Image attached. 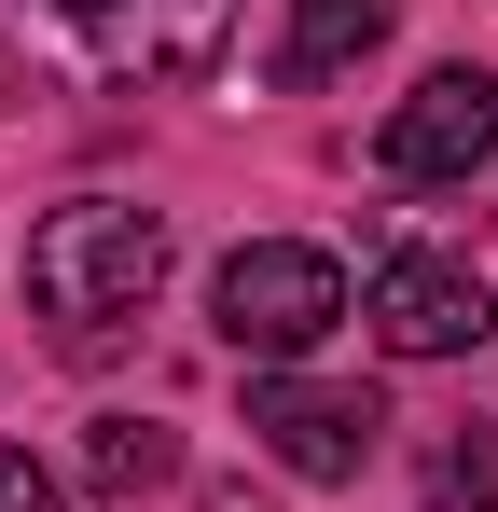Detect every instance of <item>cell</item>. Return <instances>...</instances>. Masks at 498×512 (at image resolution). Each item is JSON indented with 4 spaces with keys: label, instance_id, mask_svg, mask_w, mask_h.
<instances>
[{
    "label": "cell",
    "instance_id": "1",
    "mask_svg": "<svg viewBox=\"0 0 498 512\" xmlns=\"http://www.w3.org/2000/svg\"><path fill=\"white\" fill-rule=\"evenodd\" d=\"M153 277H166V222L125 208V194H70V208H42V236H28V305H42L56 333L139 319Z\"/></svg>",
    "mask_w": 498,
    "mask_h": 512
},
{
    "label": "cell",
    "instance_id": "2",
    "mask_svg": "<svg viewBox=\"0 0 498 512\" xmlns=\"http://www.w3.org/2000/svg\"><path fill=\"white\" fill-rule=\"evenodd\" d=\"M208 319H222V346L236 360H263V374H291L305 346H332L360 305H346V263L305 250V236H249L222 277H208Z\"/></svg>",
    "mask_w": 498,
    "mask_h": 512
},
{
    "label": "cell",
    "instance_id": "3",
    "mask_svg": "<svg viewBox=\"0 0 498 512\" xmlns=\"http://www.w3.org/2000/svg\"><path fill=\"white\" fill-rule=\"evenodd\" d=\"M249 429H263L277 471H305V485H360L374 443H388V402H374V388H319V374H249Z\"/></svg>",
    "mask_w": 498,
    "mask_h": 512
},
{
    "label": "cell",
    "instance_id": "4",
    "mask_svg": "<svg viewBox=\"0 0 498 512\" xmlns=\"http://www.w3.org/2000/svg\"><path fill=\"white\" fill-rule=\"evenodd\" d=\"M374 167H388V180H415V194H443V180H485V167H498V84H485V70H429V84L388 111Z\"/></svg>",
    "mask_w": 498,
    "mask_h": 512
},
{
    "label": "cell",
    "instance_id": "5",
    "mask_svg": "<svg viewBox=\"0 0 498 512\" xmlns=\"http://www.w3.org/2000/svg\"><path fill=\"white\" fill-rule=\"evenodd\" d=\"M360 319H374V346L388 360H457V346H485V277L471 263H443V250H388L374 263V291H360Z\"/></svg>",
    "mask_w": 498,
    "mask_h": 512
},
{
    "label": "cell",
    "instance_id": "6",
    "mask_svg": "<svg viewBox=\"0 0 498 512\" xmlns=\"http://www.w3.org/2000/svg\"><path fill=\"white\" fill-rule=\"evenodd\" d=\"M97 42H111V70H125V84H194V70H222L236 0H111V14H97Z\"/></svg>",
    "mask_w": 498,
    "mask_h": 512
},
{
    "label": "cell",
    "instance_id": "7",
    "mask_svg": "<svg viewBox=\"0 0 498 512\" xmlns=\"http://www.w3.org/2000/svg\"><path fill=\"white\" fill-rule=\"evenodd\" d=\"M388 14H402V0H291V28H277V84H346V70L388 42Z\"/></svg>",
    "mask_w": 498,
    "mask_h": 512
},
{
    "label": "cell",
    "instance_id": "8",
    "mask_svg": "<svg viewBox=\"0 0 498 512\" xmlns=\"http://www.w3.org/2000/svg\"><path fill=\"white\" fill-rule=\"evenodd\" d=\"M83 485H97V499L180 485V429H166V416H97V429H83Z\"/></svg>",
    "mask_w": 498,
    "mask_h": 512
},
{
    "label": "cell",
    "instance_id": "9",
    "mask_svg": "<svg viewBox=\"0 0 498 512\" xmlns=\"http://www.w3.org/2000/svg\"><path fill=\"white\" fill-rule=\"evenodd\" d=\"M429 499H443V512H457V499L485 512V499H498V443H485V429H471V443H443V471H429Z\"/></svg>",
    "mask_w": 498,
    "mask_h": 512
},
{
    "label": "cell",
    "instance_id": "10",
    "mask_svg": "<svg viewBox=\"0 0 498 512\" xmlns=\"http://www.w3.org/2000/svg\"><path fill=\"white\" fill-rule=\"evenodd\" d=\"M0 512H70V485H56L28 443H0Z\"/></svg>",
    "mask_w": 498,
    "mask_h": 512
},
{
    "label": "cell",
    "instance_id": "11",
    "mask_svg": "<svg viewBox=\"0 0 498 512\" xmlns=\"http://www.w3.org/2000/svg\"><path fill=\"white\" fill-rule=\"evenodd\" d=\"M42 14H111V0H42Z\"/></svg>",
    "mask_w": 498,
    "mask_h": 512
}]
</instances>
